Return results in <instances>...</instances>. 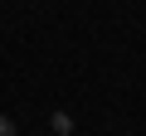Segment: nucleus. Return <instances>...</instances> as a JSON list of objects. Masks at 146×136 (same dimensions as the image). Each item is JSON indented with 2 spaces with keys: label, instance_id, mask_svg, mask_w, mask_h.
<instances>
[{
  "label": "nucleus",
  "instance_id": "nucleus-1",
  "mask_svg": "<svg viewBox=\"0 0 146 136\" xmlns=\"http://www.w3.org/2000/svg\"><path fill=\"white\" fill-rule=\"evenodd\" d=\"M49 126H54L58 136H68V131H73V117H68V112H54V117H49Z\"/></svg>",
  "mask_w": 146,
  "mask_h": 136
},
{
  "label": "nucleus",
  "instance_id": "nucleus-2",
  "mask_svg": "<svg viewBox=\"0 0 146 136\" xmlns=\"http://www.w3.org/2000/svg\"><path fill=\"white\" fill-rule=\"evenodd\" d=\"M0 136H20V131H15V121H10L5 112H0Z\"/></svg>",
  "mask_w": 146,
  "mask_h": 136
}]
</instances>
